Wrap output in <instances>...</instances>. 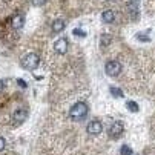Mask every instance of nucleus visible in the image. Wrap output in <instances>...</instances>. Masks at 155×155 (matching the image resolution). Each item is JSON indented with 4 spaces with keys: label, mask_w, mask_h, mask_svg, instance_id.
<instances>
[{
    "label": "nucleus",
    "mask_w": 155,
    "mask_h": 155,
    "mask_svg": "<svg viewBox=\"0 0 155 155\" xmlns=\"http://www.w3.org/2000/svg\"><path fill=\"white\" fill-rule=\"evenodd\" d=\"M74 34H75L77 37H86V32H84V31H81V29H78V28H77V29H74Z\"/></svg>",
    "instance_id": "2eb2a0df"
},
{
    "label": "nucleus",
    "mask_w": 155,
    "mask_h": 155,
    "mask_svg": "<svg viewBox=\"0 0 155 155\" xmlns=\"http://www.w3.org/2000/svg\"><path fill=\"white\" fill-rule=\"evenodd\" d=\"M106 2H112V0H106Z\"/></svg>",
    "instance_id": "6ab92c4d"
},
{
    "label": "nucleus",
    "mask_w": 155,
    "mask_h": 155,
    "mask_svg": "<svg viewBox=\"0 0 155 155\" xmlns=\"http://www.w3.org/2000/svg\"><path fill=\"white\" fill-rule=\"evenodd\" d=\"M54 49H55V52H58V54H66V52H68V40H66V38H58V40H55Z\"/></svg>",
    "instance_id": "0eeeda50"
},
{
    "label": "nucleus",
    "mask_w": 155,
    "mask_h": 155,
    "mask_svg": "<svg viewBox=\"0 0 155 155\" xmlns=\"http://www.w3.org/2000/svg\"><path fill=\"white\" fill-rule=\"evenodd\" d=\"M87 104L86 103H83V101H78V103H75L72 107H71V110H69V117L74 120V121H80V120H83L86 115H87Z\"/></svg>",
    "instance_id": "f257e3e1"
},
{
    "label": "nucleus",
    "mask_w": 155,
    "mask_h": 155,
    "mask_svg": "<svg viewBox=\"0 0 155 155\" xmlns=\"http://www.w3.org/2000/svg\"><path fill=\"white\" fill-rule=\"evenodd\" d=\"M64 26H66L64 21H63L61 18H57V20L52 21V32H54V34H58V32H61V31L64 29Z\"/></svg>",
    "instance_id": "1a4fd4ad"
},
{
    "label": "nucleus",
    "mask_w": 155,
    "mask_h": 155,
    "mask_svg": "<svg viewBox=\"0 0 155 155\" xmlns=\"http://www.w3.org/2000/svg\"><path fill=\"white\" fill-rule=\"evenodd\" d=\"M5 84H6V83H5V80H0V92H2V91L5 89Z\"/></svg>",
    "instance_id": "f3484780"
},
{
    "label": "nucleus",
    "mask_w": 155,
    "mask_h": 155,
    "mask_svg": "<svg viewBox=\"0 0 155 155\" xmlns=\"http://www.w3.org/2000/svg\"><path fill=\"white\" fill-rule=\"evenodd\" d=\"M31 3L34 6H43V5L46 3V0H31Z\"/></svg>",
    "instance_id": "4468645a"
},
{
    "label": "nucleus",
    "mask_w": 155,
    "mask_h": 155,
    "mask_svg": "<svg viewBox=\"0 0 155 155\" xmlns=\"http://www.w3.org/2000/svg\"><path fill=\"white\" fill-rule=\"evenodd\" d=\"M114 18H115V14H114V11H110V9H106L101 14V20L104 21V23H112Z\"/></svg>",
    "instance_id": "9d476101"
},
{
    "label": "nucleus",
    "mask_w": 155,
    "mask_h": 155,
    "mask_svg": "<svg viewBox=\"0 0 155 155\" xmlns=\"http://www.w3.org/2000/svg\"><path fill=\"white\" fill-rule=\"evenodd\" d=\"M120 155H132V149L127 144H123L120 147Z\"/></svg>",
    "instance_id": "ddd939ff"
},
{
    "label": "nucleus",
    "mask_w": 155,
    "mask_h": 155,
    "mask_svg": "<svg viewBox=\"0 0 155 155\" xmlns=\"http://www.w3.org/2000/svg\"><path fill=\"white\" fill-rule=\"evenodd\" d=\"M28 118V110L25 107H18L14 110V114H12V120L15 123H23L25 120Z\"/></svg>",
    "instance_id": "20e7f679"
},
{
    "label": "nucleus",
    "mask_w": 155,
    "mask_h": 155,
    "mask_svg": "<svg viewBox=\"0 0 155 155\" xmlns=\"http://www.w3.org/2000/svg\"><path fill=\"white\" fill-rule=\"evenodd\" d=\"M109 92L112 94L114 97H120V98L123 97V91L118 89V87H114V86H110V87H109Z\"/></svg>",
    "instance_id": "9b49d317"
},
{
    "label": "nucleus",
    "mask_w": 155,
    "mask_h": 155,
    "mask_svg": "<svg viewBox=\"0 0 155 155\" xmlns=\"http://www.w3.org/2000/svg\"><path fill=\"white\" fill-rule=\"evenodd\" d=\"M127 109L130 110V112H138V110H140V107H138V104L135 103V101H127Z\"/></svg>",
    "instance_id": "f8f14e48"
},
{
    "label": "nucleus",
    "mask_w": 155,
    "mask_h": 155,
    "mask_svg": "<svg viewBox=\"0 0 155 155\" xmlns=\"http://www.w3.org/2000/svg\"><path fill=\"white\" fill-rule=\"evenodd\" d=\"M123 130H124L123 123L115 121V123H112V126H110V129H109V135L112 137V138H118V137L123 134Z\"/></svg>",
    "instance_id": "423d86ee"
},
{
    "label": "nucleus",
    "mask_w": 155,
    "mask_h": 155,
    "mask_svg": "<svg viewBox=\"0 0 155 155\" xmlns=\"http://www.w3.org/2000/svg\"><path fill=\"white\" fill-rule=\"evenodd\" d=\"M40 63V57L35 52H29L21 58V68H25L26 71H34Z\"/></svg>",
    "instance_id": "f03ea898"
},
{
    "label": "nucleus",
    "mask_w": 155,
    "mask_h": 155,
    "mask_svg": "<svg viewBox=\"0 0 155 155\" xmlns=\"http://www.w3.org/2000/svg\"><path fill=\"white\" fill-rule=\"evenodd\" d=\"M6 147V140L3 137H0V150H3Z\"/></svg>",
    "instance_id": "dca6fc26"
},
{
    "label": "nucleus",
    "mask_w": 155,
    "mask_h": 155,
    "mask_svg": "<svg viewBox=\"0 0 155 155\" xmlns=\"http://www.w3.org/2000/svg\"><path fill=\"white\" fill-rule=\"evenodd\" d=\"M18 84H20V86H23V87H26V83H25L23 80H18Z\"/></svg>",
    "instance_id": "a211bd4d"
},
{
    "label": "nucleus",
    "mask_w": 155,
    "mask_h": 155,
    "mask_svg": "<svg viewBox=\"0 0 155 155\" xmlns=\"http://www.w3.org/2000/svg\"><path fill=\"white\" fill-rule=\"evenodd\" d=\"M23 23H25V18H23V15H20V14H17V15H14L11 18V28L12 29H20L21 26H23Z\"/></svg>",
    "instance_id": "6e6552de"
},
{
    "label": "nucleus",
    "mask_w": 155,
    "mask_h": 155,
    "mask_svg": "<svg viewBox=\"0 0 155 155\" xmlns=\"http://www.w3.org/2000/svg\"><path fill=\"white\" fill-rule=\"evenodd\" d=\"M86 130L89 132L91 135H98L100 132L103 130V124L98 121V120H92L89 124H87V127H86Z\"/></svg>",
    "instance_id": "39448f33"
},
{
    "label": "nucleus",
    "mask_w": 155,
    "mask_h": 155,
    "mask_svg": "<svg viewBox=\"0 0 155 155\" xmlns=\"http://www.w3.org/2000/svg\"><path fill=\"white\" fill-rule=\"evenodd\" d=\"M104 71H106V74L109 77H117L120 74V71H121V64L118 61H115V60H110V61H107L104 64Z\"/></svg>",
    "instance_id": "7ed1b4c3"
}]
</instances>
